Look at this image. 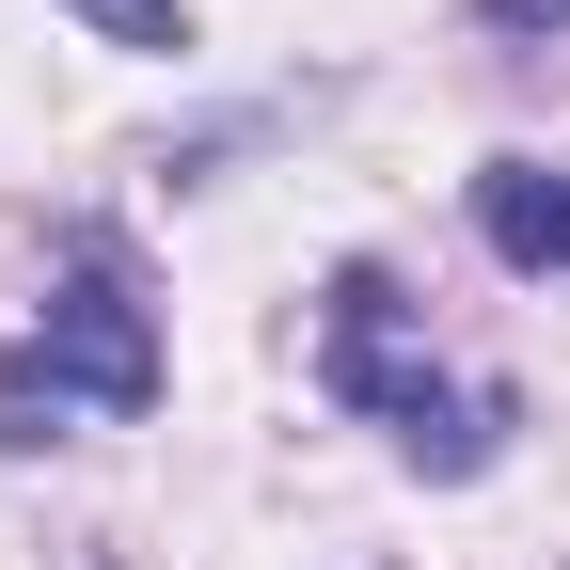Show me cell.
<instances>
[{"instance_id": "obj_3", "label": "cell", "mask_w": 570, "mask_h": 570, "mask_svg": "<svg viewBox=\"0 0 570 570\" xmlns=\"http://www.w3.org/2000/svg\"><path fill=\"white\" fill-rule=\"evenodd\" d=\"M475 238L508 254L523 285H554L570 269V159H491L475 175Z\"/></svg>"}, {"instance_id": "obj_1", "label": "cell", "mask_w": 570, "mask_h": 570, "mask_svg": "<svg viewBox=\"0 0 570 570\" xmlns=\"http://www.w3.org/2000/svg\"><path fill=\"white\" fill-rule=\"evenodd\" d=\"M317 381L365 412L412 475H475L491 444H508V396H475V381H444V365L412 348V302H396L381 254H348V269L317 285Z\"/></svg>"}, {"instance_id": "obj_5", "label": "cell", "mask_w": 570, "mask_h": 570, "mask_svg": "<svg viewBox=\"0 0 570 570\" xmlns=\"http://www.w3.org/2000/svg\"><path fill=\"white\" fill-rule=\"evenodd\" d=\"M475 32H570V0H475Z\"/></svg>"}, {"instance_id": "obj_2", "label": "cell", "mask_w": 570, "mask_h": 570, "mask_svg": "<svg viewBox=\"0 0 570 570\" xmlns=\"http://www.w3.org/2000/svg\"><path fill=\"white\" fill-rule=\"evenodd\" d=\"M142 396H159V317H142L111 238H63V285H48L32 348H0V428L48 444L63 412H142Z\"/></svg>"}, {"instance_id": "obj_4", "label": "cell", "mask_w": 570, "mask_h": 570, "mask_svg": "<svg viewBox=\"0 0 570 570\" xmlns=\"http://www.w3.org/2000/svg\"><path fill=\"white\" fill-rule=\"evenodd\" d=\"M80 32H111V48H190L175 0H80Z\"/></svg>"}]
</instances>
